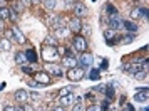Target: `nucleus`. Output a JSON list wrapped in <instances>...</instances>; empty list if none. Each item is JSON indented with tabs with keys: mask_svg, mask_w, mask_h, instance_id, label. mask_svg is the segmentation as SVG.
<instances>
[{
	"mask_svg": "<svg viewBox=\"0 0 149 111\" xmlns=\"http://www.w3.org/2000/svg\"><path fill=\"white\" fill-rule=\"evenodd\" d=\"M42 57H44V61L45 63H55L57 59H59V51L57 47H52V46H42Z\"/></svg>",
	"mask_w": 149,
	"mask_h": 111,
	"instance_id": "f257e3e1",
	"label": "nucleus"
},
{
	"mask_svg": "<svg viewBox=\"0 0 149 111\" xmlns=\"http://www.w3.org/2000/svg\"><path fill=\"white\" fill-rule=\"evenodd\" d=\"M86 76V69L84 67H81V66H75V67H72V69H69L67 72V77L69 81H81L82 77Z\"/></svg>",
	"mask_w": 149,
	"mask_h": 111,
	"instance_id": "f03ea898",
	"label": "nucleus"
},
{
	"mask_svg": "<svg viewBox=\"0 0 149 111\" xmlns=\"http://www.w3.org/2000/svg\"><path fill=\"white\" fill-rule=\"evenodd\" d=\"M72 47H74L75 51H79V52H86V49H87V41H86V37L75 35L74 39H72Z\"/></svg>",
	"mask_w": 149,
	"mask_h": 111,
	"instance_id": "7ed1b4c3",
	"label": "nucleus"
},
{
	"mask_svg": "<svg viewBox=\"0 0 149 111\" xmlns=\"http://www.w3.org/2000/svg\"><path fill=\"white\" fill-rule=\"evenodd\" d=\"M45 72H47L49 76H62V69L59 64L55 63H45Z\"/></svg>",
	"mask_w": 149,
	"mask_h": 111,
	"instance_id": "20e7f679",
	"label": "nucleus"
},
{
	"mask_svg": "<svg viewBox=\"0 0 149 111\" xmlns=\"http://www.w3.org/2000/svg\"><path fill=\"white\" fill-rule=\"evenodd\" d=\"M34 81L39 83L40 86H49V84H50V76H49L47 72L39 71V72H34Z\"/></svg>",
	"mask_w": 149,
	"mask_h": 111,
	"instance_id": "39448f33",
	"label": "nucleus"
},
{
	"mask_svg": "<svg viewBox=\"0 0 149 111\" xmlns=\"http://www.w3.org/2000/svg\"><path fill=\"white\" fill-rule=\"evenodd\" d=\"M69 30L70 32H74V34H77V32H81L82 30V22H81V19L79 17H72L70 20H69Z\"/></svg>",
	"mask_w": 149,
	"mask_h": 111,
	"instance_id": "423d86ee",
	"label": "nucleus"
},
{
	"mask_svg": "<svg viewBox=\"0 0 149 111\" xmlns=\"http://www.w3.org/2000/svg\"><path fill=\"white\" fill-rule=\"evenodd\" d=\"M74 15L75 17H79V19L87 17V7H86L82 2H75L74 4Z\"/></svg>",
	"mask_w": 149,
	"mask_h": 111,
	"instance_id": "0eeeda50",
	"label": "nucleus"
},
{
	"mask_svg": "<svg viewBox=\"0 0 149 111\" xmlns=\"http://www.w3.org/2000/svg\"><path fill=\"white\" fill-rule=\"evenodd\" d=\"M92 63H94V57L91 54H84L79 57V61H77V64H81V67H84V69H87V67H91L92 66Z\"/></svg>",
	"mask_w": 149,
	"mask_h": 111,
	"instance_id": "6e6552de",
	"label": "nucleus"
},
{
	"mask_svg": "<svg viewBox=\"0 0 149 111\" xmlns=\"http://www.w3.org/2000/svg\"><path fill=\"white\" fill-rule=\"evenodd\" d=\"M62 66H65V67H69V69H72V67L77 66V59H75L74 56H64V57H62Z\"/></svg>",
	"mask_w": 149,
	"mask_h": 111,
	"instance_id": "1a4fd4ad",
	"label": "nucleus"
},
{
	"mask_svg": "<svg viewBox=\"0 0 149 111\" xmlns=\"http://www.w3.org/2000/svg\"><path fill=\"white\" fill-rule=\"evenodd\" d=\"M27 99H29V93L25 89H19V91H15V101L17 103H27Z\"/></svg>",
	"mask_w": 149,
	"mask_h": 111,
	"instance_id": "9d476101",
	"label": "nucleus"
},
{
	"mask_svg": "<svg viewBox=\"0 0 149 111\" xmlns=\"http://www.w3.org/2000/svg\"><path fill=\"white\" fill-rule=\"evenodd\" d=\"M122 27L126 29L127 32H131V34H136L137 30H139V27H137V24L132 20H122Z\"/></svg>",
	"mask_w": 149,
	"mask_h": 111,
	"instance_id": "9b49d317",
	"label": "nucleus"
},
{
	"mask_svg": "<svg viewBox=\"0 0 149 111\" xmlns=\"http://www.w3.org/2000/svg\"><path fill=\"white\" fill-rule=\"evenodd\" d=\"M109 24H111V29L112 30H117V29L122 27V20L119 19V15H111L109 17Z\"/></svg>",
	"mask_w": 149,
	"mask_h": 111,
	"instance_id": "f8f14e48",
	"label": "nucleus"
},
{
	"mask_svg": "<svg viewBox=\"0 0 149 111\" xmlns=\"http://www.w3.org/2000/svg\"><path fill=\"white\" fill-rule=\"evenodd\" d=\"M134 101L137 103H146L148 101V88H142V91H137L134 96Z\"/></svg>",
	"mask_w": 149,
	"mask_h": 111,
	"instance_id": "ddd939ff",
	"label": "nucleus"
},
{
	"mask_svg": "<svg viewBox=\"0 0 149 111\" xmlns=\"http://www.w3.org/2000/svg\"><path fill=\"white\" fill-rule=\"evenodd\" d=\"M12 34H14L15 41L19 42V44H25V42H27L25 35H24V34L20 32V29H19V27H12Z\"/></svg>",
	"mask_w": 149,
	"mask_h": 111,
	"instance_id": "4468645a",
	"label": "nucleus"
},
{
	"mask_svg": "<svg viewBox=\"0 0 149 111\" xmlns=\"http://www.w3.org/2000/svg\"><path fill=\"white\" fill-rule=\"evenodd\" d=\"M24 54H25V57H27V63H34L35 64L37 61H39V56H37V52H35V49H27Z\"/></svg>",
	"mask_w": 149,
	"mask_h": 111,
	"instance_id": "2eb2a0df",
	"label": "nucleus"
},
{
	"mask_svg": "<svg viewBox=\"0 0 149 111\" xmlns=\"http://www.w3.org/2000/svg\"><path fill=\"white\" fill-rule=\"evenodd\" d=\"M74 101H75V98H74L72 93L67 94V96H61L59 98V104H61V106H69V104H72Z\"/></svg>",
	"mask_w": 149,
	"mask_h": 111,
	"instance_id": "dca6fc26",
	"label": "nucleus"
},
{
	"mask_svg": "<svg viewBox=\"0 0 149 111\" xmlns=\"http://www.w3.org/2000/svg\"><path fill=\"white\" fill-rule=\"evenodd\" d=\"M104 37H106V41H107L109 44H112V42H114V37H116V30L106 29V30H104Z\"/></svg>",
	"mask_w": 149,
	"mask_h": 111,
	"instance_id": "f3484780",
	"label": "nucleus"
},
{
	"mask_svg": "<svg viewBox=\"0 0 149 111\" xmlns=\"http://www.w3.org/2000/svg\"><path fill=\"white\" fill-rule=\"evenodd\" d=\"M10 19V8L8 7H0V20H8Z\"/></svg>",
	"mask_w": 149,
	"mask_h": 111,
	"instance_id": "a211bd4d",
	"label": "nucleus"
},
{
	"mask_svg": "<svg viewBox=\"0 0 149 111\" xmlns=\"http://www.w3.org/2000/svg\"><path fill=\"white\" fill-rule=\"evenodd\" d=\"M104 93H106L107 99H114V83H109L107 88L104 89Z\"/></svg>",
	"mask_w": 149,
	"mask_h": 111,
	"instance_id": "6ab92c4d",
	"label": "nucleus"
},
{
	"mask_svg": "<svg viewBox=\"0 0 149 111\" xmlns=\"http://www.w3.org/2000/svg\"><path fill=\"white\" fill-rule=\"evenodd\" d=\"M42 4H44V7L47 10H54L57 7V0H42Z\"/></svg>",
	"mask_w": 149,
	"mask_h": 111,
	"instance_id": "aec40b11",
	"label": "nucleus"
},
{
	"mask_svg": "<svg viewBox=\"0 0 149 111\" xmlns=\"http://www.w3.org/2000/svg\"><path fill=\"white\" fill-rule=\"evenodd\" d=\"M12 47V42H8L7 39H0V51L3 52V51H10Z\"/></svg>",
	"mask_w": 149,
	"mask_h": 111,
	"instance_id": "412c9836",
	"label": "nucleus"
},
{
	"mask_svg": "<svg viewBox=\"0 0 149 111\" xmlns=\"http://www.w3.org/2000/svg\"><path fill=\"white\" fill-rule=\"evenodd\" d=\"M15 63L24 66V64L27 63V57H25V54H24V52H17V54H15Z\"/></svg>",
	"mask_w": 149,
	"mask_h": 111,
	"instance_id": "4be33fe9",
	"label": "nucleus"
},
{
	"mask_svg": "<svg viewBox=\"0 0 149 111\" xmlns=\"http://www.w3.org/2000/svg\"><path fill=\"white\" fill-rule=\"evenodd\" d=\"M59 42H57V37L55 35H47L45 37V46H52V47H55Z\"/></svg>",
	"mask_w": 149,
	"mask_h": 111,
	"instance_id": "5701e85b",
	"label": "nucleus"
},
{
	"mask_svg": "<svg viewBox=\"0 0 149 111\" xmlns=\"http://www.w3.org/2000/svg\"><path fill=\"white\" fill-rule=\"evenodd\" d=\"M137 19H141V8L139 7L131 10V20H137Z\"/></svg>",
	"mask_w": 149,
	"mask_h": 111,
	"instance_id": "b1692460",
	"label": "nucleus"
},
{
	"mask_svg": "<svg viewBox=\"0 0 149 111\" xmlns=\"http://www.w3.org/2000/svg\"><path fill=\"white\" fill-rule=\"evenodd\" d=\"M132 41H134V34L126 35V37H122V39H119V44H122V46H127V44H131Z\"/></svg>",
	"mask_w": 149,
	"mask_h": 111,
	"instance_id": "393cba45",
	"label": "nucleus"
},
{
	"mask_svg": "<svg viewBox=\"0 0 149 111\" xmlns=\"http://www.w3.org/2000/svg\"><path fill=\"white\" fill-rule=\"evenodd\" d=\"M132 76H134L136 79H146V76H148V71L141 69V71H137V72H134Z\"/></svg>",
	"mask_w": 149,
	"mask_h": 111,
	"instance_id": "a878e982",
	"label": "nucleus"
},
{
	"mask_svg": "<svg viewBox=\"0 0 149 111\" xmlns=\"http://www.w3.org/2000/svg\"><path fill=\"white\" fill-rule=\"evenodd\" d=\"M69 32H70L69 29H65V27H59V29H57V32H55V37H57V35H61V37H65V35H67Z\"/></svg>",
	"mask_w": 149,
	"mask_h": 111,
	"instance_id": "bb28decb",
	"label": "nucleus"
},
{
	"mask_svg": "<svg viewBox=\"0 0 149 111\" xmlns=\"http://www.w3.org/2000/svg\"><path fill=\"white\" fill-rule=\"evenodd\" d=\"M99 76H101V69H92V71H91V74H89V77H91L92 81L99 79Z\"/></svg>",
	"mask_w": 149,
	"mask_h": 111,
	"instance_id": "cd10ccee",
	"label": "nucleus"
},
{
	"mask_svg": "<svg viewBox=\"0 0 149 111\" xmlns=\"http://www.w3.org/2000/svg\"><path fill=\"white\" fill-rule=\"evenodd\" d=\"M72 93V88L70 86H67V88H62L61 91H59V98L61 96H67V94H70Z\"/></svg>",
	"mask_w": 149,
	"mask_h": 111,
	"instance_id": "c85d7f7f",
	"label": "nucleus"
},
{
	"mask_svg": "<svg viewBox=\"0 0 149 111\" xmlns=\"http://www.w3.org/2000/svg\"><path fill=\"white\" fill-rule=\"evenodd\" d=\"M106 10H107L109 17H111V15H117V8H116V7H112V5H111V4H109L107 7H106Z\"/></svg>",
	"mask_w": 149,
	"mask_h": 111,
	"instance_id": "c756f323",
	"label": "nucleus"
},
{
	"mask_svg": "<svg viewBox=\"0 0 149 111\" xmlns=\"http://www.w3.org/2000/svg\"><path fill=\"white\" fill-rule=\"evenodd\" d=\"M86 108H84V104H82V99H79L77 103H75V106H74V110L72 111H84Z\"/></svg>",
	"mask_w": 149,
	"mask_h": 111,
	"instance_id": "7c9ffc66",
	"label": "nucleus"
},
{
	"mask_svg": "<svg viewBox=\"0 0 149 111\" xmlns=\"http://www.w3.org/2000/svg\"><path fill=\"white\" fill-rule=\"evenodd\" d=\"M84 111H102V110L99 104H91V106H87V110H84Z\"/></svg>",
	"mask_w": 149,
	"mask_h": 111,
	"instance_id": "2f4dec72",
	"label": "nucleus"
},
{
	"mask_svg": "<svg viewBox=\"0 0 149 111\" xmlns=\"http://www.w3.org/2000/svg\"><path fill=\"white\" fill-rule=\"evenodd\" d=\"M17 19H19V14H17V12H15L14 8H10V19H8V20H17Z\"/></svg>",
	"mask_w": 149,
	"mask_h": 111,
	"instance_id": "473e14b6",
	"label": "nucleus"
},
{
	"mask_svg": "<svg viewBox=\"0 0 149 111\" xmlns=\"http://www.w3.org/2000/svg\"><path fill=\"white\" fill-rule=\"evenodd\" d=\"M14 10L17 12V14H19V12H22V10H24V4L17 2V4H15V7H14Z\"/></svg>",
	"mask_w": 149,
	"mask_h": 111,
	"instance_id": "72a5a7b5",
	"label": "nucleus"
},
{
	"mask_svg": "<svg viewBox=\"0 0 149 111\" xmlns=\"http://www.w3.org/2000/svg\"><path fill=\"white\" fill-rule=\"evenodd\" d=\"M5 39H7L8 42H14V41H15L14 34H12V30H8V32H7V37H5Z\"/></svg>",
	"mask_w": 149,
	"mask_h": 111,
	"instance_id": "f704fd0d",
	"label": "nucleus"
},
{
	"mask_svg": "<svg viewBox=\"0 0 149 111\" xmlns=\"http://www.w3.org/2000/svg\"><path fill=\"white\" fill-rule=\"evenodd\" d=\"M22 71H24V72H27V74H32V72H34V71H32V67H29V66H24V67H22Z\"/></svg>",
	"mask_w": 149,
	"mask_h": 111,
	"instance_id": "c9c22d12",
	"label": "nucleus"
},
{
	"mask_svg": "<svg viewBox=\"0 0 149 111\" xmlns=\"http://www.w3.org/2000/svg\"><path fill=\"white\" fill-rule=\"evenodd\" d=\"M122 111H134V108H132V104H126V106L122 108Z\"/></svg>",
	"mask_w": 149,
	"mask_h": 111,
	"instance_id": "e433bc0d",
	"label": "nucleus"
},
{
	"mask_svg": "<svg viewBox=\"0 0 149 111\" xmlns=\"http://www.w3.org/2000/svg\"><path fill=\"white\" fill-rule=\"evenodd\" d=\"M29 96H30V99H32V101H35V99H39V96H40V94H37V93H32V94H29Z\"/></svg>",
	"mask_w": 149,
	"mask_h": 111,
	"instance_id": "4c0bfd02",
	"label": "nucleus"
},
{
	"mask_svg": "<svg viewBox=\"0 0 149 111\" xmlns=\"http://www.w3.org/2000/svg\"><path fill=\"white\" fill-rule=\"evenodd\" d=\"M27 111H45L44 108H25Z\"/></svg>",
	"mask_w": 149,
	"mask_h": 111,
	"instance_id": "58836bf2",
	"label": "nucleus"
},
{
	"mask_svg": "<svg viewBox=\"0 0 149 111\" xmlns=\"http://www.w3.org/2000/svg\"><path fill=\"white\" fill-rule=\"evenodd\" d=\"M3 30H5V22L0 20V32H3Z\"/></svg>",
	"mask_w": 149,
	"mask_h": 111,
	"instance_id": "ea45409f",
	"label": "nucleus"
},
{
	"mask_svg": "<svg viewBox=\"0 0 149 111\" xmlns=\"http://www.w3.org/2000/svg\"><path fill=\"white\" fill-rule=\"evenodd\" d=\"M54 111H65V110H64V106H61V104H59L57 108H54Z\"/></svg>",
	"mask_w": 149,
	"mask_h": 111,
	"instance_id": "a19ab883",
	"label": "nucleus"
},
{
	"mask_svg": "<svg viewBox=\"0 0 149 111\" xmlns=\"http://www.w3.org/2000/svg\"><path fill=\"white\" fill-rule=\"evenodd\" d=\"M3 111H15V108H12V106H5Z\"/></svg>",
	"mask_w": 149,
	"mask_h": 111,
	"instance_id": "79ce46f5",
	"label": "nucleus"
},
{
	"mask_svg": "<svg viewBox=\"0 0 149 111\" xmlns=\"http://www.w3.org/2000/svg\"><path fill=\"white\" fill-rule=\"evenodd\" d=\"M107 61H106V59H104V61H102V69H106V67H107Z\"/></svg>",
	"mask_w": 149,
	"mask_h": 111,
	"instance_id": "37998d69",
	"label": "nucleus"
},
{
	"mask_svg": "<svg viewBox=\"0 0 149 111\" xmlns=\"http://www.w3.org/2000/svg\"><path fill=\"white\" fill-rule=\"evenodd\" d=\"M15 111H25V108H24V106H17V108H15Z\"/></svg>",
	"mask_w": 149,
	"mask_h": 111,
	"instance_id": "c03bdc74",
	"label": "nucleus"
},
{
	"mask_svg": "<svg viewBox=\"0 0 149 111\" xmlns=\"http://www.w3.org/2000/svg\"><path fill=\"white\" fill-rule=\"evenodd\" d=\"M20 2H24L25 5H29V4H32V0H20Z\"/></svg>",
	"mask_w": 149,
	"mask_h": 111,
	"instance_id": "a18cd8bd",
	"label": "nucleus"
},
{
	"mask_svg": "<svg viewBox=\"0 0 149 111\" xmlns=\"http://www.w3.org/2000/svg\"><path fill=\"white\" fill-rule=\"evenodd\" d=\"M65 4H74V0H64Z\"/></svg>",
	"mask_w": 149,
	"mask_h": 111,
	"instance_id": "49530a36",
	"label": "nucleus"
},
{
	"mask_svg": "<svg viewBox=\"0 0 149 111\" xmlns=\"http://www.w3.org/2000/svg\"><path fill=\"white\" fill-rule=\"evenodd\" d=\"M3 86H5V84H3V83H2V84H0V91H2V89H3Z\"/></svg>",
	"mask_w": 149,
	"mask_h": 111,
	"instance_id": "de8ad7c7",
	"label": "nucleus"
},
{
	"mask_svg": "<svg viewBox=\"0 0 149 111\" xmlns=\"http://www.w3.org/2000/svg\"><path fill=\"white\" fill-rule=\"evenodd\" d=\"M37 2H40V0H32V4H37Z\"/></svg>",
	"mask_w": 149,
	"mask_h": 111,
	"instance_id": "09e8293b",
	"label": "nucleus"
},
{
	"mask_svg": "<svg viewBox=\"0 0 149 111\" xmlns=\"http://www.w3.org/2000/svg\"><path fill=\"white\" fill-rule=\"evenodd\" d=\"M142 111H149V108H142Z\"/></svg>",
	"mask_w": 149,
	"mask_h": 111,
	"instance_id": "8fccbe9b",
	"label": "nucleus"
}]
</instances>
